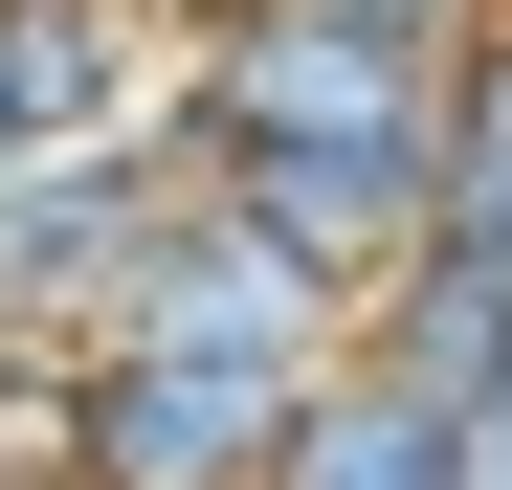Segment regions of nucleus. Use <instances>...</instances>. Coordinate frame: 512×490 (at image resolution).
Instances as JSON below:
<instances>
[{"label":"nucleus","instance_id":"2","mask_svg":"<svg viewBox=\"0 0 512 490\" xmlns=\"http://www.w3.org/2000/svg\"><path fill=\"white\" fill-rule=\"evenodd\" d=\"M312 379H245V357H156V335H90L67 357V446L45 490H268Z\"/></svg>","mask_w":512,"mask_h":490},{"label":"nucleus","instance_id":"4","mask_svg":"<svg viewBox=\"0 0 512 490\" xmlns=\"http://www.w3.org/2000/svg\"><path fill=\"white\" fill-rule=\"evenodd\" d=\"M268 490H446V401H423L401 357H334V379L290 401V446H268Z\"/></svg>","mask_w":512,"mask_h":490},{"label":"nucleus","instance_id":"5","mask_svg":"<svg viewBox=\"0 0 512 490\" xmlns=\"http://www.w3.org/2000/svg\"><path fill=\"white\" fill-rule=\"evenodd\" d=\"M446 490H512V357L446 379Z\"/></svg>","mask_w":512,"mask_h":490},{"label":"nucleus","instance_id":"7","mask_svg":"<svg viewBox=\"0 0 512 490\" xmlns=\"http://www.w3.org/2000/svg\"><path fill=\"white\" fill-rule=\"evenodd\" d=\"M0 179H45V156H23V134H0Z\"/></svg>","mask_w":512,"mask_h":490},{"label":"nucleus","instance_id":"6","mask_svg":"<svg viewBox=\"0 0 512 490\" xmlns=\"http://www.w3.org/2000/svg\"><path fill=\"white\" fill-rule=\"evenodd\" d=\"M379 23H423V45H446V23H468V0H379Z\"/></svg>","mask_w":512,"mask_h":490},{"label":"nucleus","instance_id":"1","mask_svg":"<svg viewBox=\"0 0 512 490\" xmlns=\"http://www.w3.org/2000/svg\"><path fill=\"white\" fill-rule=\"evenodd\" d=\"M179 156L201 201H245L379 312V268H423V223H446V45L379 23V0H223L179 45Z\"/></svg>","mask_w":512,"mask_h":490},{"label":"nucleus","instance_id":"3","mask_svg":"<svg viewBox=\"0 0 512 490\" xmlns=\"http://www.w3.org/2000/svg\"><path fill=\"white\" fill-rule=\"evenodd\" d=\"M156 0H0V134L23 156H134L156 134Z\"/></svg>","mask_w":512,"mask_h":490}]
</instances>
